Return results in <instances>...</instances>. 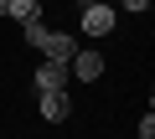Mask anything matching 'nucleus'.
<instances>
[{
	"label": "nucleus",
	"instance_id": "nucleus-1",
	"mask_svg": "<svg viewBox=\"0 0 155 139\" xmlns=\"http://www.w3.org/2000/svg\"><path fill=\"white\" fill-rule=\"evenodd\" d=\"M114 26H119L114 5H104V0L83 5V36H88V41H104V36H114Z\"/></svg>",
	"mask_w": 155,
	"mask_h": 139
},
{
	"label": "nucleus",
	"instance_id": "nucleus-2",
	"mask_svg": "<svg viewBox=\"0 0 155 139\" xmlns=\"http://www.w3.org/2000/svg\"><path fill=\"white\" fill-rule=\"evenodd\" d=\"M36 52H41L52 67H67V62L78 57V36H72V31H47V41H41Z\"/></svg>",
	"mask_w": 155,
	"mask_h": 139
},
{
	"label": "nucleus",
	"instance_id": "nucleus-3",
	"mask_svg": "<svg viewBox=\"0 0 155 139\" xmlns=\"http://www.w3.org/2000/svg\"><path fill=\"white\" fill-rule=\"evenodd\" d=\"M67 72H72L78 83H98V77H104V52H93V46H78V57L67 62Z\"/></svg>",
	"mask_w": 155,
	"mask_h": 139
},
{
	"label": "nucleus",
	"instance_id": "nucleus-4",
	"mask_svg": "<svg viewBox=\"0 0 155 139\" xmlns=\"http://www.w3.org/2000/svg\"><path fill=\"white\" fill-rule=\"evenodd\" d=\"M36 108H41L47 124H62V118L72 113V98H67V93H36Z\"/></svg>",
	"mask_w": 155,
	"mask_h": 139
},
{
	"label": "nucleus",
	"instance_id": "nucleus-5",
	"mask_svg": "<svg viewBox=\"0 0 155 139\" xmlns=\"http://www.w3.org/2000/svg\"><path fill=\"white\" fill-rule=\"evenodd\" d=\"M62 83H67V67H52V62H41L36 72H31V88H36V93H62Z\"/></svg>",
	"mask_w": 155,
	"mask_h": 139
},
{
	"label": "nucleus",
	"instance_id": "nucleus-6",
	"mask_svg": "<svg viewBox=\"0 0 155 139\" xmlns=\"http://www.w3.org/2000/svg\"><path fill=\"white\" fill-rule=\"evenodd\" d=\"M0 16H16L21 26L26 21H41V0H0Z\"/></svg>",
	"mask_w": 155,
	"mask_h": 139
},
{
	"label": "nucleus",
	"instance_id": "nucleus-7",
	"mask_svg": "<svg viewBox=\"0 0 155 139\" xmlns=\"http://www.w3.org/2000/svg\"><path fill=\"white\" fill-rule=\"evenodd\" d=\"M47 31H52L47 21H26V26H21V41H26V46H41V41H47Z\"/></svg>",
	"mask_w": 155,
	"mask_h": 139
},
{
	"label": "nucleus",
	"instance_id": "nucleus-8",
	"mask_svg": "<svg viewBox=\"0 0 155 139\" xmlns=\"http://www.w3.org/2000/svg\"><path fill=\"white\" fill-rule=\"evenodd\" d=\"M140 139H155V113L145 108V118H140Z\"/></svg>",
	"mask_w": 155,
	"mask_h": 139
},
{
	"label": "nucleus",
	"instance_id": "nucleus-9",
	"mask_svg": "<svg viewBox=\"0 0 155 139\" xmlns=\"http://www.w3.org/2000/svg\"><path fill=\"white\" fill-rule=\"evenodd\" d=\"M124 11H150V0H124Z\"/></svg>",
	"mask_w": 155,
	"mask_h": 139
},
{
	"label": "nucleus",
	"instance_id": "nucleus-10",
	"mask_svg": "<svg viewBox=\"0 0 155 139\" xmlns=\"http://www.w3.org/2000/svg\"><path fill=\"white\" fill-rule=\"evenodd\" d=\"M41 5H47V0H41Z\"/></svg>",
	"mask_w": 155,
	"mask_h": 139
},
{
	"label": "nucleus",
	"instance_id": "nucleus-11",
	"mask_svg": "<svg viewBox=\"0 0 155 139\" xmlns=\"http://www.w3.org/2000/svg\"><path fill=\"white\" fill-rule=\"evenodd\" d=\"M104 5H109V0H104Z\"/></svg>",
	"mask_w": 155,
	"mask_h": 139
}]
</instances>
